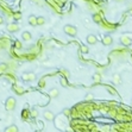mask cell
I'll list each match as a JSON object with an SVG mask.
<instances>
[{
    "instance_id": "cell-1",
    "label": "cell",
    "mask_w": 132,
    "mask_h": 132,
    "mask_svg": "<svg viewBox=\"0 0 132 132\" xmlns=\"http://www.w3.org/2000/svg\"><path fill=\"white\" fill-rule=\"evenodd\" d=\"M64 32H66L68 36H70V37H75V36L78 35V29L75 26H73V25H66L64 26Z\"/></svg>"
},
{
    "instance_id": "cell-2",
    "label": "cell",
    "mask_w": 132,
    "mask_h": 132,
    "mask_svg": "<svg viewBox=\"0 0 132 132\" xmlns=\"http://www.w3.org/2000/svg\"><path fill=\"white\" fill-rule=\"evenodd\" d=\"M16 99L14 98H8L7 100H6V104H5V107L7 111H13V109L16 108Z\"/></svg>"
},
{
    "instance_id": "cell-3",
    "label": "cell",
    "mask_w": 132,
    "mask_h": 132,
    "mask_svg": "<svg viewBox=\"0 0 132 132\" xmlns=\"http://www.w3.org/2000/svg\"><path fill=\"white\" fill-rule=\"evenodd\" d=\"M22 79H23V81L25 82H32L36 80V74L35 73H25V74H23V76H22Z\"/></svg>"
},
{
    "instance_id": "cell-4",
    "label": "cell",
    "mask_w": 132,
    "mask_h": 132,
    "mask_svg": "<svg viewBox=\"0 0 132 132\" xmlns=\"http://www.w3.org/2000/svg\"><path fill=\"white\" fill-rule=\"evenodd\" d=\"M22 39H23L24 42H30L32 39V36H31V33L29 31H24L23 33H22Z\"/></svg>"
},
{
    "instance_id": "cell-5",
    "label": "cell",
    "mask_w": 132,
    "mask_h": 132,
    "mask_svg": "<svg viewBox=\"0 0 132 132\" xmlns=\"http://www.w3.org/2000/svg\"><path fill=\"white\" fill-rule=\"evenodd\" d=\"M120 42H121V44H123V45H125V47H128V45H131L132 41H131V38H130V37H126V36H124V37H121V38H120Z\"/></svg>"
},
{
    "instance_id": "cell-6",
    "label": "cell",
    "mask_w": 132,
    "mask_h": 132,
    "mask_svg": "<svg viewBox=\"0 0 132 132\" xmlns=\"http://www.w3.org/2000/svg\"><path fill=\"white\" fill-rule=\"evenodd\" d=\"M87 43H88V44H92V45H93V44H97L98 38L94 35H88L87 36Z\"/></svg>"
},
{
    "instance_id": "cell-7",
    "label": "cell",
    "mask_w": 132,
    "mask_h": 132,
    "mask_svg": "<svg viewBox=\"0 0 132 132\" xmlns=\"http://www.w3.org/2000/svg\"><path fill=\"white\" fill-rule=\"evenodd\" d=\"M48 94H49V97H50V98L54 99V98H57L58 95H60V90H58L57 88H51Z\"/></svg>"
},
{
    "instance_id": "cell-8",
    "label": "cell",
    "mask_w": 132,
    "mask_h": 132,
    "mask_svg": "<svg viewBox=\"0 0 132 132\" xmlns=\"http://www.w3.org/2000/svg\"><path fill=\"white\" fill-rule=\"evenodd\" d=\"M43 116H44V118H45L47 120H49V121L54 120V113L51 112V111H44Z\"/></svg>"
},
{
    "instance_id": "cell-9",
    "label": "cell",
    "mask_w": 132,
    "mask_h": 132,
    "mask_svg": "<svg viewBox=\"0 0 132 132\" xmlns=\"http://www.w3.org/2000/svg\"><path fill=\"white\" fill-rule=\"evenodd\" d=\"M113 43V38L111 36H105L104 38H102V44L104 45H111Z\"/></svg>"
},
{
    "instance_id": "cell-10",
    "label": "cell",
    "mask_w": 132,
    "mask_h": 132,
    "mask_svg": "<svg viewBox=\"0 0 132 132\" xmlns=\"http://www.w3.org/2000/svg\"><path fill=\"white\" fill-rule=\"evenodd\" d=\"M30 117H31V112H30L27 108H24L23 112H22V118H23L24 120H26V119H29Z\"/></svg>"
},
{
    "instance_id": "cell-11",
    "label": "cell",
    "mask_w": 132,
    "mask_h": 132,
    "mask_svg": "<svg viewBox=\"0 0 132 132\" xmlns=\"http://www.w3.org/2000/svg\"><path fill=\"white\" fill-rule=\"evenodd\" d=\"M7 30L10 32H17V31H19V27H18L17 24H10L7 26Z\"/></svg>"
},
{
    "instance_id": "cell-12",
    "label": "cell",
    "mask_w": 132,
    "mask_h": 132,
    "mask_svg": "<svg viewBox=\"0 0 132 132\" xmlns=\"http://www.w3.org/2000/svg\"><path fill=\"white\" fill-rule=\"evenodd\" d=\"M29 24H30V25H32V26H36V25H37V17H35V16H30L29 17Z\"/></svg>"
},
{
    "instance_id": "cell-13",
    "label": "cell",
    "mask_w": 132,
    "mask_h": 132,
    "mask_svg": "<svg viewBox=\"0 0 132 132\" xmlns=\"http://www.w3.org/2000/svg\"><path fill=\"white\" fill-rule=\"evenodd\" d=\"M112 80H113V82H114L116 85H119V83H121V76L119 74H114V75H113Z\"/></svg>"
},
{
    "instance_id": "cell-14",
    "label": "cell",
    "mask_w": 132,
    "mask_h": 132,
    "mask_svg": "<svg viewBox=\"0 0 132 132\" xmlns=\"http://www.w3.org/2000/svg\"><path fill=\"white\" fill-rule=\"evenodd\" d=\"M18 131H19V128L17 127L16 125H11V126L5 128V132H18Z\"/></svg>"
},
{
    "instance_id": "cell-15",
    "label": "cell",
    "mask_w": 132,
    "mask_h": 132,
    "mask_svg": "<svg viewBox=\"0 0 132 132\" xmlns=\"http://www.w3.org/2000/svg\"><path fill=\"white\" fill-rule=\"evenodd\" d=\"M14 90L17 92V94H19V95H23L25 93V89H24L22 86H14Z\"/></svg>"
},
{
    "instance_id": "cell-16",
    "label": "cell",
    "mask_w": 132,
    "mask_h": 132,
    "mask_svg": "<svg viewBox=\"0 0 132 132\" xmlns=\"http://www.w3.org/2000/svg\"><path fill=\"white\" fill-rule=\"evenodd\" d=\"M101 79H102V76H101V74H99V73H95V74L93 75V81L95 82V83L100 82V81H101Z\"/></svg>"
},
{
    "instance_id": "cell-17",
    "label": "cell",
    "mask_w": 132,
    "mask_h": 132,
    "mask_svg": "<svg viewBox=\"0 0 132 132\" xmlns=\"http://www.w3.org/2000/svg\"><path fill=\"white\" fill-rule=\"evenodd\" d=\"M45 24V18L44 17H37V25H44Z\"/></svg>"
},
{
    "instance_id": "cell-18",
    "label": "cell",
    "mask_w": 132,
    "mask_h": 132,
    "mask_svg": "<svg viewBox=\"0 0 132 132\" xmlns=\"http://www.w3.org/2000/svg\"><path fill=\"white\" fill-rule=\"evenodd\" d=\"M30 112H31V117H32V118H37V117H38V114H39L38 111H37L36 108H32Z\"/></svg>"
},
{
    "instance_id": "cell-19",
    "label": "cell",
    "mask_w": 132,
    "mask_h": 132,
    "mask_svg": "<svg viewBox=\"0 0 132 132\" xmlns=\"http://www.w3.org/2000/svg\"><path fill=\"white\" fill-rule=\"evenodd\" d=\"M60 71H61V74H62L63 76H66V78H68V76H69V71H68L67 69H64V68H62Z\"/></svg>"
},
{
    "instance_id": "cell-20",
    "label": "cell",
    "mask_w": 132,
    "mask_h": 132,
    "mask_svg": "<svg viewBox=\"0 0 132 132\" xmlns=\"http://www.w3.org/2000/svg\"><path fill=\"white\" fill-rule=\"evenodd\" d=\"M93 20L94 22H95V23H100V16H99V14H94L93 16Z\"/></svg>"
},
{
    "instance_id": "cell-21",
    "label": "cell",
    "mask_w": 132,
    "mask_h": 132,
    "mask_svg": "<svg viewBox=\"0 0 132 132\" xmlns=\"http://www.w3.org/2000/svg\"><path fill=\"white\" fill-rule=\"evenodd\" d=\"M81 51L83 52V54H88V52H89V49H88V47H86V45H83V47L81 48Z\"/></svg>"
},
{
    "instance_id": "cell-22",
    "label": "cell",
    "mask_w": 132,
    "mask_h": 132,
    "mask_svg": "<svg viewBox=\"0 0 132 132\" xmlns=\"http://www.w3.org/2000/svg\"><path fill=\"white\" fill-rule=\"evenodd\" d=\"M6 69H7V66L6 64H0V73H4Z\"/></svg>"
},
{
    "instance_id": "cell-23",
    "label": "cell",
    "mask_w": 132,
    "mask_h": 132,
    "mask_svg": "<svg viewBox=\"0 0 132 132\" xmlns=\"http://www.w3.org/2000/svg\"><path fill=\"white\" fill-rule=\"evenodd\" d=\"M44 87H45V80L42 79V80L39 81V88H44Z\"/></svg>"
},
{
    "instance_id": "cell-24",
    "label": "cell",
    "mask_w": 132,
    "mask_h": 132,
    "mask_svg": "<svg viewBox=\"0 0 132 132\" xmlns=\"http://www.w3.org/2000/svg\"><path fill=\"white\" fill-rule=\"evenodd\" d=\"M63 114L67 116V117H69L70 116V109L69 108H64V109H63Z\"/></svg>"
},
{
    "instance_id": "cell-25",
    "label": "cell",
    "mask_w": 132,
    "mask_h": 132,
    "mask_svg": "<svg viewBox=\"0 0 132 132\" xmlns=\"http://www.w3.org/2000/svg\"><path fill=\"white\" fill-rule=\"evenodd\" d=\"M107 92H108L109 94H117L116 89H113V88H111V87H107Z\"/></svg>"
},
{
    "instance_id": "cell-26",
    "label": "cell",
    "mask_w": 132,
    "mask_h": 132,
    "mask_svg": "<svg viewBox=\"0 0 132 132\" xmlns=\"http://www.w3.org/2000/svg\"><path fill=\"white\" fill-rule=\"evenodd\" d=\"M14 45H16V48H17V49H20V48H22V42H19V41H17Z\"/></svg>"
},
{
    "instance_id": "cell-27",
    "label": "cell",
    "mask_w": 132,
    "mask_h": 132,
    "mask_svg": "<svg viewBox=\"0 0 132 132\" xmlns=\"http://www.w3.org/2000/svg\"><path fill=\"white\" fill-rule=\"evenodd\" d=\"M60 82H61V85H62L63 86V87H64V86H67V81H66V80H64V79H61V80H60Z\"/></svg>"
},
{
    "instance_id": "cell-28",
    "label": "cell",
    "mask_w": 132,
    "mask_h": 132,
    "mask_svg": "<svg viewBox=\"0 0 132 132\" xmlns=\"http://www.w3.org/2000/svg\"><path fill=\"white\" fill-rule=\"evenodd\" d=\"M86 99H87V100H92V99H93V95H92V94H88V95L86 97Z\"/></svg>"
},
{
    "instance_id": "cell-29",
    "label": "cell",
    "mask_w": 132,
    "mask_h": 132,
    "mask_svg": "<svg viewBox=\"0 0 132 132\" xmlns=\"http://www.w3.org/2000/svg\"><path fill=\"white\" fill-rule=\"evenodd\" d=\"M3 23H4V19H3V18L0 17V24H3Z\"/></svg>"
}]
</instances>
